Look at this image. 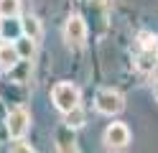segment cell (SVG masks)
Segmentation results:
<instances>
[{"label": "cell", "instance_id": "1", "mask_svg": "<svg viewBox=\"0 0 158 153\" xmlns=\"http://www.w3.org/2000/svg\"><path fill=\"white\" fill-rule=\"evenodd\" d=\"M51 102L59 112H72L79 107V89L72 84V82H59V84L51 89Z\"/></svg>", "mask_w": 158, "mask_h": 153}, {"label": "cell", "instance_id": "2", "mask_svg": "<svg viewBox=\"0 0 158 153\" xmlns=\"http://www.w3.org/2000/svg\"><path fill=\"white\" fill-rule=\"evenodd\" d=\"M5 128H8V133H10V138L21 140L28 133V128H31V115H28V110L26 107H13L5 115Z\"/></svg>", "mask_w": 158, "mask_h": 153}, {"label": "cell", "instance_id": "3", "mask_svg": "<svg viewBox=\"0 0 158 153\" xmlns=\"http://www.w3.org/2000/svg\"><path fill=\"white\" fill-rule=\"evenodd\" d=\"M94 107H97V112H102V115H117V112H123L125 100H123L120 92H115V89H100L97 97H94Z\"/></svg>", "mask_w": 158, "mask_h": 153}, {"label": "cell", "instance_id": "4", "mask_svg": "<svg viewBox=\"0 0 158 153\" xmlns=\"http://www.w3.org/2000/svg\"><path fill=\"white\" fill-rule=\"evenodd\" d=\"M64 41L72 49H82L87 44V23L79 15H72L64 26Z\"/></svg>", "mask_w": 158, "mask_h": 153}, {"label": "cell", "instance_id": "5", "mask_svg": "<svg viewBox=\"0 0 158 153\" xmlns=\"http://www.w3.org/2000/svg\"><path fill=\"white\" fill-rule=\"evenodd\" d=\"M127 143H130V130L123 122H112L105 130V146L110 151H123V148H127Z\"/></svg>", "mask_w": 158, "mask_h": 153}, {"label": "cell", "instance_id": "6", "mask_svg": "<svg viewBox=\"0 0 158 153\" xmlns=\"http://www.w3.org/2000/svg\"><path fill=\"white\" fill-rule=\"evenodd\" d=\"M28 74H31V59H21L15 66L8 69V79L15 82V84H26V82H28Z\"/></svg>", "mask_w": 158, "mask_h": 153}, {"label": "cell", "instance_id": "7", "mask_svg": "<svg viewBox=\"0 0 158 153\" xmlns=\"http://www.w3.org/2000/svg\"><path fill=\"white\" fill-rule=\"evenodd\" d=\"M21 61V54H18L15 44H0V66L3 69H10Z\"/></svg>", "mask_w": 158, "mask_h": 153}, {"label": "cell", "instance_id": "8", "mask_svg": "<svg viewBox=\"0 0 158 153\" xmlns=\"http://www.w3.org/2000/svg\"><path fill=\"white\" fill-rule=\"evenodd\" d=\"M23 33V20H15V18H5L3 26H0V36L10 38V41H18Z\"/></svg>", "mask_w": 158, "mask_h": 153}, {"label": "cell", "instance_id": "9", "mask_svg": "<svg viewBox=\"0 0 158 153\" xmlns=\"http://www.w3.org/2000/svg\"><path fill=\"white\" fill-rule=\"evenodd\" d=\"M156 49H158V46H148L143 54L138 56V69H140V71H151V69L158 64V51H156Z\"/></svg>", "mask_w": 158, "mask_h": 153}, {"label": "cell", "instance_id": "10", "mask_svg": "<svg viewBox=\"0 0 158 153\" xmlns=\"http://www.w3.org/2000/svg\"><path fill=\"white\" fill-rule=\"evenodd\" d=\"M15 49H18V54H21V59H33L36 54V41L31 36H21L18 41H13Z\"/></svg>", "mask_w": 158, "mask_h": 153}, {"label": "cell", "instance_id": "11", "mask_svg": "<svg viewBox=\"0 0 158 153\" xmlns=\"http://www.w3.org/2000/svg\"><path fill=\"white\" fill-rule=\"evenodd\" d=\"M21 13V0H0V18H15Z\"/></svg>", "mask_w": 158, "mask_h": 153}, {"label": "cell", "instance_id": "12", "mask_svg": "<svg viewBox=\"0 0 158 153\" xmlns=\"http://www.w3.org/2000/svg\"><path fill=\"white\" fill-rule=\"evenodd\" d=\"M23 33H26V36H31L33 41L41 38V23H38V18L28 15V18L23 20Z\"/></svg>", "mask_w": 158, "mask_h": 153}, {"label": "cell", "instance_id": "13", "mask_svg": "<svg viewBox=\"0 0 158 153\" xmlns=\"http://www.w3.org/2000/svg\"><path fill=\"white\" fill-rule=\"evenodd\" d=\"M56 153H79L74 138H66V135H59V143H56Z\"/></svg>", "mask_w": 158, "mask_h": 153}, {"label": "cell", "instance_id": "14", "mask_svg": "<svg viewBox=\"0 0 158 153\" xmlns=\"http://www.w3.org/2000/svg\"><path fill=\"white\" fill-rule=\"evenodd\" d=\"M79 125H84V112L82 110H72V112H66V128H79Z\"/></svg>", "mask_w": 158, "mask_h": 153}, {"label": "cell", "instance_id": "15", "mask_svg": "<svg viewBox=\"0 0 158 153\" xmlns=\"http://www.w3.org/2000/svg\"><path fill=\"white\" fill-rule=\"evenodd\" d=\"M10 153H33V151H31V146H28V143H23V140H18L15 146L10 148Z\"/></svg>", "mask_w": 158, "mask_h": 153}, {"label": "cell", "instance_id": "16", "mask_svg": "<svg viewBox=\"0 0 158 153\" xmlns=\"http://www.w3.org/2000/svg\"><path fill=\"white\" fill-rule=\"evenodd\" d=\"M156 100H158V89H156Z\"/></svg>", "mask_w": 158, "mask_h": 153}, {"label": "cell", "instance_id": "17", "mask_svg": "<svg viewBox=\"0 0 158 153\" xmlns=\"http://www.w3.org/2000/svg\"><path fill=\"white\" fill-rule=\"evenodd\" d=\"M0 26H3V20H0Z\"/></svg>", "mask_w": 158, "mask_h": 153}]
</instances>
